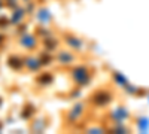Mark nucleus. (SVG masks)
Here are the masks:
<instances>
[{
    "mask_svg": "<svg viewBox=\"0 0 149 134\" xmlns=\"http://www.w3.org/2000/svg\"><path fill=\"white\" fill-rule=\"evenodd\" d=\"M9 66L14 67V69H19L21 67V63H19V60H17V58H10L9 60Z\"/></svg>",
    "mask_w": 149,
    "mask_h": 134,
    "instance_id": "f257e3e1",
    "label": "nucleus"
},
{
    "mask_svg": "<svg viewBox=\"0 0 149 134\" xmlns=\"http://www.w3.org/2000/svg\"><path fill=\"white\" fill-rule=\"evenodd\" d=\"M60 60H61V63H70V61H67V60H72V57L69 54H61Z\"/></svg>",
    "mask_w": 149,
    "mask_h": 134,
    "instance_id": "f03ea898",
    "label": "nucleus"
},
{
    "mask_svg": "<svg viewBox=\"0 0 149 134\" xmlns=\"http://www.w3.org/2000/svg\"><path fill=\"white\" fill-rule=\"evenodd\" d=\"M0 40H2V39H0Z\"/></svg>",
    "mask_w": 149,
    "mask_h": 134,
    "instance_id": "7ed1b4c3",
    "label": "nucleus"
}]
</instances>
